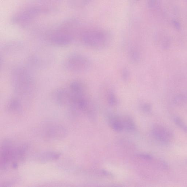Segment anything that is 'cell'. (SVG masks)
<instances>
[{
	"label": "cell",
	"mask_w": 187,
	"mask_h": 187,
	"mask_svg": "<svg viewBox=\"0 0 187 187\" xmlns=\"http://www.w3.org/2000/svg\"><path fill=\"white\" fill-rule=\"evenodd\" d=\"M80 24L74 18H69L63 21L58 26L46 32L45 38L52 45L64 46L69 45L79 32Z\"/></svg>",
	"instance_id": "1"
},
{
	"label": "cell",
	"mask_w": 187,
	"mask_h": 187,
	"mask_svg": "<svg viewBox=\"0 0 187 187\" xmlns=\"http://www.w3.org/2000/svg\"><path fill=\"white\" fill-rule=\"evenodd\" d=\"M12 88L17 96L28 98L33 95L35 89V81L29 70L18 67L12 70L11 77Z\"/></svg>",
	"instance_id": "2"
},
{
	"label": "cell",
	"mask_w": 187,
	"mask_h": 187,
	"mask_svg": "<svg viewBox=\"0 0 187 187\" xmlns=\"http://www.w3.org/2000/svg\"><path fill=\"white\" fill-rule=\"evenodd\" d=\"M50 6L45 3L35 4L27 6L15 13L11 18V22L16 26H26L43 15L51 11Z\"/></svg>",
	"instance_id": "3"
},
{
	"label": "cell",
	"mask_w": 187,
	"mask_h": 187,
	"mask_svg": "<svg viewBox=\"0 0 187 187\" xmlns=\"http://www.w3.org/2000/svg\"><path fill=\"white\" fill-rule=\"evenodd\" d=\"M79 35L83 43L93 48L105 47L110 40L109 33L105 30L99 28L80 29Z\"/></svg>",
	"instance_id": "4"
},
{
	"label": "cell",
	"mask_w": 187,
	"mask_h": 187,
	"mask_svg": "<svg viewBox=\"0 0 187 187\" xmlns=\"http://www.w3.org/2000/svg\"><path fill=\"white\" fill-rule=\"evenodd\" d=\"M63 65L68 71L73 72L84 71L88 69L90 62L86 57L82 55H70L64 60Z\"/></svg>",
	"instance_id": "5"
},
{
	"label": "cell",
	"mask_w": 187,
	"mask_h": 187,
	"mask_svg": "<svg viewBox=\"0 0 187 187\" xmlns=\"http://www.w3.org/2000/svg\"><path fill=\"white\" fill-rule=\"evenodd\" d=\"M53 57L49 53L45 51L36 52L29 56V65L36 69H43L51 63Z\"/></svg>",
	"instance_id": "6"
},
{
	"label": "cell",
	"mask_w": 187,
	"mask_h": 187,
	"mask_svg": "<svg viewBox=\"0 0 187 187\" xmlns=\"http://www.w3.org/2000/svg\"><path fill=\"white\" fill-rule=\"evenodd\" d=\"M72 94L69 89L59 88L53 91L51 97L55 103L61 105H69L72 99Z\"/></svg>",
	"instance_id": "7"
},
{
	"label": "cell",
	"mask_w": 187,
	"mask_h": 187,
	"mask_svg": "<svg viewBox=\"0 0 187 187\" xmlns=\"http://www.w3.org/2000/svg\"><path fill=\"white\" fill-rule=\"evenodd\" d=\"M67 133V131L64 127L56 125L49 127L46 131V137L52 139L64 138L66 135Z\"/></svg>",
	"instance_id": "8"
},
{
	"label": "cell",
	"mask_w": 187,
	"mask_h": 187,
	"mask_svg": "<svg viewBox=\"0 0 187 187\" xmlns=\"http://www.w3.org/2000/svg\"><path fill=\"white\" fill-rule=\"evenodd\" d=\"M152 133L156 139L165 143H168L169 139L171 137V134L169 131L159 126L154 127Z\"/></svg>",
	"instance_id": "9"
},
{
	"label": "cell",
	"mask_w": 187,
	"mask_h": 187,
	"mask_svg": "<svg viewBox=\"0 0 187 187\" xmlns=\"http://www.w3.org/2000/svg\"><path fill=\"white\" fill-rule=\"evenodd\" d=\"M24 45L20 41H14L8 42L3 46V50L6 54H12L22 50Z\"/></svg>",
	"instance_id": "10"
},
{
	"label": "cell",
	"mask_w": 187,
	"mask_h": 187,
	"mask_svg": "<svg viewBox=\"0 0 187 187\" xmlns=\"http://www.w3.org/2000/svg\"><path fill=\"white\" fill-rule=\"evenodd\" d=\"M21 98L17 96L9 100L6 106L8 111L12 113H18L22 111V105Z\"/></svg>",
	"instance_id": "11"
},
{
	"label": "cell",
	"mask_w": 187,
	"mask_h": 187,
	"mask_svg": "<svg viewBox=\"0 0 187 187\" xmlns=\"http://www.w3.org/2000/svg\"><path fill=\"white\" fill-rule=\"evenodd\" d=\"M68 89L73 94L85 93V87L83 84L79 81H74L70 84Z\"/></svg>",
	"instance_id": "12"
},
{
	"label": "cell",
	"mask_w": 187,
	"mask_h": 187,
	"mask_svg": "<svg viewBox=\"0 0 187 187\" xmlns=\"http://www.w3.org/2000/svg\"><path fill=\"white\" fill-rule=\"evenodd\" d=\"M110 123L113 129L120 132L124 128L122 118L116 116H112L110 117Z\"/></svg>",
	"instance_id": "13"
},
{
	"label": "cell",
	"mask_w": 187,
	"mask_h": 187,
	"mask_svg": "<svg viewBox=\"0 0 187 187\" xmlns=\"http://www.w3.org/2000/svg\"><path fill=\"white\" fill-rule=\"evenodd\" d=\"M60 155L53 152H46L40 155L39 159L41 161H47L56 160L60 157Z\"/></svg>",
	"instance_id": "14"
},
{
	"label": "cell",
	"mask_w": 187,
	"mask_h": 187,
	"mask_svg": "<svg viewBox=\"0 0 187 187\" xmlns=\"http://www.w3.org/2000/svg\"><path fill=\"white\" fill-rule=\"evenodd\" d=\"M122 118L124 128L128 131H133L135 128L134 122L129 117H124Z\"/></svg>",
	"instance_id": "15"
},
{
	"label": "cell",
	"mask_w": 187,
	"mask_h": 187,
	"mask_svg": "<svg viewBox=\"0 0 187 187\" xmlns=\"http://www.w3.org/2000/svg\"><path fill=\"white\" fill-rule=\"evenodd\" d=\"M108 100L109 103L112 105H115L117 103L115 95L112 92H110L108 94Z\"/></svg>",
	"instance_id": "16"
},
{
	"label": "cell",
	"mask_w": 187,
	"mask_h": 187,
	"mask_svg": "<svg viewBox=\"0 0 187 187\" xmlns=\"http://www.w3.org/2000/svg\"><path fill=\"white\" fill-rule=\"evenodd\" d=\"M174 121L176 124L179 126L180 128L183 129L185 131L187 132V127L180 118L177 117L175 118L174 119Z\"/></svg>",
	"instance_id": "17"
},
{
	"label": "cell",
	"mask_w": 187,
	"mask_h": 187,
	"mask_svg": "<svg viewBox=\"0 0 187 187\" xmlns=\"http://www.w3.org/2000/svg\"><path fill=\"white\" fill-rule=\"evenodd\" d=\"M129 77V73L127 69H124L122 71V77L124 80H128Z\"/></svg>",
	"instance_id": "18"
},
{
	"label": "cell",
	"mask_w": 187,
	"mask_h": 187,
	"mask_svg": "<svg viewBox=\"0 0 187 187\" xmlns=\"http://www.w3.org/2000/svg\"><path fill=\"white\" fill-rule=\"evenodd\" d=\"M139 158L146 159V160H151L152 159V157L149 155L146 154H140L138 155Z\"/></svg>",
	"instance_id": "19"
},
{
	"label": "cell",
	"mask_w": 187,
	"mask_h": 187,
	"mask_svg": "<svg viewBox=\"0 0 187 187\" xmlns=\"http://www.w3.org/2000/svg\"><path fill=\"white\" fill-rule=\"evenodd\" d=\"M142 109H143L144 111L148 112L150 110V108L147 105H144L142 107Z\"/></svg>",
	"instance_id": "20"
},
{
	"label": "cell",
	"mask_w": 187,
	"mask_h": 187,
	"mask_svg": "<svg viewBox=\"0 0 187 187\" xmlns=\"http://www.w3.org/2000/svg\"><path fill=\"white\" fill-rule=\"evenodd\" d=\"M82 1L84 2V3H86L90 1L91 0H82Z\"/></svg>",
	"instance_id": "21"
},
{
	"label": "cell",
	"mask_w": 187,
	"mask_h": 187,
	"mask_svg": "<svg viewBox=\"0 0 187 187\" xmlns=\"http://www.w3.org/2000/svg\"><path fill=\"white\" fill-rule=\"evenodd\" d=\"M135 1H140V0H135Z\"/></svg>",
	"instance_id": "22"
}]
</instances>
